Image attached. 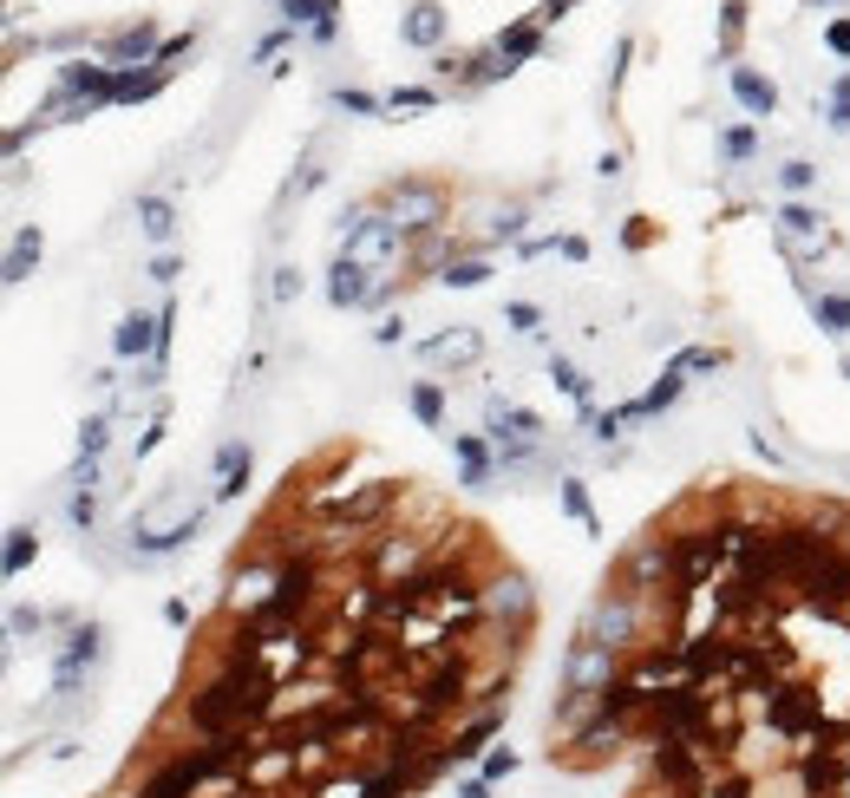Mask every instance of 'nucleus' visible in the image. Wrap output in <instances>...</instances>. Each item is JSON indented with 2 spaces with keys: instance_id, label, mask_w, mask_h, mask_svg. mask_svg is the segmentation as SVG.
I'll return each instance as SVG.
<instances>
[{
  "instance_id": "11",
  "label": "nucleus",
  "mask_w": 850,
  "mask_h": 798,
  "mask_svg": "<svg viewBox=\"0 0 850 798\" xmlns=\"http://www.w3.org/2000/svg\"><path fill=\"white\" fill-rule=\"evenodd\" d=\"M242 779H249V798H282V786L308 779V773H301L294 739H288V733H276V739H256V753H249Z\"/></svg>"
},
{
  "instance_id": "10",
  "label": "nucleus",
  "mask_w": 850,
  "mask_h": 798,
  "mask_svg": "<svg viewBox=\"0 0 850 798\" xmlns=\"http://www.w3.org/2000/svg\"><path fill=\"white\" fill-rule=\"evenodd\" d=\"M798 609H805V615H818V622H850V550H844V543H838V550L805 577Z\"/></svg>"
},
{
  "instance_id": "17",
  "label": "nucleus",
  "mask_w": 850,
  "mask_h": 798,
  "mask_svg": "<svg viewBox=\"0 0 850 798\" xmlns=\"http://www.w3.org/2000/svg\"><path fill=\"white\" fill-rule=\"evenodd\" d=\"M419 361H432V366H478V361H485V334H478V328L432 334V341L419 348Z\"/></svg>"
},
{
  "instance_id": "58",
  "label": "nucleus",
  "mask_w": 850,
  "mask_h": 798,
  "mask_svg": "<svg viewBox=\"0 0 850 798\" xmlns=\"http://www.w3.org/2000/svg\"><path fill=\"white\" fill-rule=\"evenodd\" d=\"M458 798H491V779H465V786H458Z\"/></svg>"
},
{
  "instance_id": "9",
  "label": "nucleus",
  "mask_w": 850,
  "mask_h": 798,
  "mask_svg": "<svg viewBox=\"0 0 850 798\" xmlns=\"http://www.w3.org/2000/svg\"><path fill=\"white\" fill-rule=\"evenodd\" d=\"M635 739V726L615 721V714H595V721L582 726L576 739H563V746H550V759H563V766H576V773H595V766H609V759H622V746Z\"/></svg>"
},
{
  "instance_id": "55",
  "label": "nucleus",
  "mask_w": 850,
  "mask_h": 798,
  "mask_svg": "<svg viewBox=\"0 0 850 798\" xmlns=\"http://www.w3.org/2000/svg\"><path fill=\"white\" fill-rule=\"evenodd\" d=\"M164 622H170V629H184V622H190V602H184V595H170V602H164Z\"/></svg>"
},
{
  "instance_id": "41",
  "label": "nucleus",
  "mask_w": 850,
  "mask_h": 798,
  "mask_svg": "<svg viewBox=\"0 0 850 798\" xmlns=\"http://www.w3.org/2000/svg\"><path fill=\"white\" fill-rule=\"evenodd\" d=\"M517 766H524V759H517V753H510V746H491V753H485V759H478V779H510V773H517Z\"/></svg>"
},
{
  "instance_id": "44",
  "label": "nucleus",
  "mask_w": 850,
  "mask_h": 798,
  "mask_svg": "<svg viewBox=\"0 0 850 798\" xmlns=\"http://www.w3.org/2000/svg\"><path fill=\"white\" fill-rule=\"evenodd\" d=\"M190 46H197V33H170V40H157V60H151V66H164V73H170V60H184Z\"/></svg>"
},
{
  "instance_id": "50",
  "label": "nucleus",
  "mask_w": 850,
  "mask_h": 798,
  "mask_svg": "<svg viewBox=\"0 0 850 798\" xmlns=\"http://www.w3.org/2000/svg\"><path fill=\"white\" fill-rule=\"evenodd\" d=\"M177 276H184V262H177L170 249H157V256H151V282H164V289H170Z\"/></svg>"
},
{
  "instance_id": "59",
  "label": "nucleus",
  "mask_w": 850,
  "mask_h": 798,
  "mask_svg": "<svg viewBox=\"0 0 850 798\" xmlns=\"http://www.w3.org/2000/svg\"><path fill=\"white\" fill-rule=\"evenodd\" d=\"M844 380H850V361H844Z\"/></svg>"
},
{
  "instance_id": "28",
  "label": "nucleus",
  "mask_w": 850,
  "mask_h": 798,
  "mask_svg": "<svg viewBox=\"0 0 850 798\" xmlns=\"http://www.w3.org/2000/svg\"><path fill=\"white\" fill-rule=\"evenodd\" d=\"M105 445H112V413H92V419L79 426V458H72V465H99Z\"/></svg>"
},
{
  "instance_id": "56",
  "label": "nucleus",
  "mask_w": 850,
  "mask_h": 798,
  "mask_svg": "<svg viewBox=\"0 0 850 798\" xmlns=\"http://www.w3.org/2000/svg\"><path fill=\"white\" fill-rule=\"evenodd\" d=\"M288 33H294V27H282V33H262V46H256V60H276V53H282V40Z\"/></svg>"
},
{
  "instance_id": "18",
  "label": "nucleus",
  "mask_w": 850,
  "mask_h": 798,
  "mask_svg": "<svg viewBox=\"0 0 850 798\" xmlns=\"http://www.w3.org/2000/svg\"><path fill=\"white\" fill-rule=\"evenodd\" d=\"M497 726H504V707H478L471 721L458 726L452 739H445V759L452 766H471V759H485V739H491Z\"/></svg>"
},
{
  "instance_id": "22",
  "label": "nucleus",
  "mask_w": 850,
  "mask_h": 798,
  "mask_svg": "<svg viewBox=\"0 0 850 798\" xmlns=\"http://www.w3.org/2000/svg\"><path fill=\"white\" fill-rule=\"evenodd\" d=\"M400 40H406V46H438V40H445V7H438V0H419V7H406V20H400Z\"/></svg>"
},
{
  "instance_id": "24",
  "label": "nucleus",
  "mask_w": 850,
  "mask_h": 798,
  "mask_svg": "<svg viewBox=\"0 0 850 798\" xmlns=\"http://www.w3.org/2000/svg\"><path fill=\"white\" fill-rule=\"evenodd\" d=\"M138 229L157 242V249H170V236H177V210H170V197H138Z\"/></svg>"
},
{
  "instance_id": "4",
  "label": "nucleus",
  "mask_w": 850,
  "mask_h": 798,
  "mask_svg": "<svg viewBox=\"0 0 850 798\" xmlns=\"http://www.w3.org/2000/svg\"><path fill=\"white\" fill-rule=\"evenodd\" d=\"M602 589H615V595H629V602H654V595H667L674 589V530L667 524H647L635 543L622 550V563H615V577L602 582Z\"/></svg>"
},
{
  "instance_id": "19",
  "label": "nucleus",
  "mask_w": 850,
  "mask_h": 798,
  "mask_svg": "<svg viewBox=\"0 0 850 798\" xmlns=\"http://www.w3.org/2000/svg\"><path fill=\"white\" fill-rule=\"evenodd\" d=\"M452 438V452H458V465H465V491H478V485H491V465H497V445L491 438H478V433H445Z\"/></svg>"
},
{
  "instance_id": "23",
  "label": "nucleus",
  "mask_w": 850,
  "mask_h": 798,
  "mask_svg": "<svg viewBox=\"0 0 850 798\" xmlns=\"http://www.w3.org/2000/svg\"><path fill=\"white\" fill-rule=\"evenodd\" d=\"M105 60H112V66H132V60H138V66H151V60H157V40H151V20H138V27H125V33H118V40L105 46Z\"/></svg>"
},
{
  "instance_id": "53",
  "label": "nucleus",
  "mask_w": 850,
  "mask_h": 798,
  "mask_svg": "<svg viewBox=\"0 0 850 798\" xmlns=\"http://www.w3.org/2000/svg\"><path fill=\"white\" fill-rule=\"evenodd\" d=\"M510 236H524V210H504V217L491 222V242H510Z\"/></svg>"
},
{
  "instance_id": "8",
  "label": "nucleus",
  "mask_w": 850,
  "mask_h": 798,
  "mask_svg": "<svg viewBox=\"0 0 850 798\" xmlns=\"http://www.w3.org/2000/svg\"><path fill=\"white\" fill-rule=\"evenodd\" d=\"M485 622L524 642V635L537 629V582L524 577V570H497V577L485 582Z\"/></svg>"
},
{
  "instance_id": "26",
  "label": "nucleus",
  "mask_w": 850,
  "mask_h": 798,
  "mask_svg": "<svg viewBox=\"0 0 850 798\" xmlns=\"http://www.w3.org/2000/svg\"><path fill=\"white\" fill-rule=\"evenodd\" d=\"M537 46H543V27H537V20H517V27H504V33H497V53H504L510 66H524Z\"/></svg>"
},
{
  "instance_id": "30",
  "label": "nucleus",
  "mask_w": 850,
  "mask_h": 798,
  "mask_svg": "<svg viewBox=\"0 0 850 798\" xmlns=\"http://www.w3.org/2000/svg\"><path fill=\"white\" fill-rule=\"evenodd\" d=\"M438 282H445V289H485V282H491V262H485V256L445 262V269H438Z\"/></svg>"
},
{
  "instance_id": "38",
  "label": "nucleus",
  "mask_w": 850,
  "mask_h": 798,
  "mask_svg": "<svg viewBox=\"0 0 850 798\" xmlns=\"http://www.w3.org/2000/svg\"><path fill=\"white\" fill-rule=\"evenodd\" d=\"M334 105H341V112H354V118H380V112H386V99H373V92H360V85H341V92H334Z\"/></svg>"
},
{
  "instance_id": "54",
  "label": "nucleus",
  "mask_w": 850,
  "mask_h": 798,
  "mask_svg": "<svg viewBox=\"0 0 850 798\" xmlns=\"http://www.w3.org/2000/svg\"><path fill=\"white\" fill-rule=\"evenodd\" d=\"M400 334H406V328H400V314H386V321H380V328H373V341H380V348H393V341H400Z\"/></svg>"
},
{
  "instance_id": "12",
  "label": "nucleus",
  "mask_w": 850,
  "mask_h": 798,
  "mask_svg": "<svg viewBox=\"0 0 850 798\" xmlns=\"http://www.w3.org/2000/svg\"><path fill=\"white\" fill-rule=\"evenodd\" d=\"M622 661L629 654L602 649V642H589V635H576L563 654V694H609V681L622 674Z\"/></svg>"
},
{
  "instance_id": "47",
  "label": "nucleus",
  "mask_w": 850,
  "mask_h": 798,
  "mask_svg": "<svg viewBox=\"0 0 850 798\" xmlns=\"http://www.w3.org/2000/svg\"><path fill=\"white\" fill-rule=\"evenodd\" d=\"M504 321H510L517 334H537V328H543V314H537L530 301H510V308H504Z\"/></svg>"
},
{
  "instance_id": "40",
  "label": "nucleus",
  "mask_w": 850,
  "mask_h": 798,
  "mask_svg": "<svg viewBox=\"0 0 850 798\" xmlns=\"http://www.w3.org/2000/svg\"><path fill=\"white\" fill-rule=\"evenodd\" d=\"M667 366H681V373H719V366H726V354H719V348H681Z\"/></svg>"
},
{
  "instance_id": "32",
  "label": "nucleus",
  "mask_w": 850,
  "mask_h": 798,
  "mask_svg": "<svg viewBox=\"0 0 850 798\" xmlns=\"http://www.w3.org/2000/svg\"><path fill=\"white\" fill-rule=\"evenodd\" d=\"M557 498H563V510L576 517V524H582V530H589V537H602V524H595V505H589L582 478H563V485H557Z\"/></svg>"
},
{
  "instance_id": "5",
  "label": "nucleus",
  "mask_w": 850,
  "mask_h": 798,
  "mask_svg": "<svg viewBox=\"0 0 850 798\" xmlns=\"http://www.w3.org/2000/svg\"><path fill=\"white\" fill-rule=\"evenodd\" d=\"M746 701V721H766L773 733H785L791 746L805 739H825V701L805 687V681H773L759 694H739Z\"/></svg>"
},
{
  "instance_id": "16",
  "label": "nucleus",
  "mask_w": 850,
  "mask_h": 798,
  "mask_svg": "<svg viewBox=\"0 0 850 798\" xmlns=\"http://www.w3.org/2000/svg\"><path fill=\"white\" fill-rule=\"evenodd\" d=\"M249 471H256V452H249V438H222V445H216V505L242 498Z\"/></svg>"
},
{
  "instance_id": "52",
  "label": "nucleus",
  "mask_w": 850,
  "mask_h": 798,
  "mask_svg": "<svg viewBox=\"0 0 850 798\" xmlns=\"http://www.w3.org/2000/svg\"><path fill=\"white\" fill-rule=\"evenodd\" d=\"M825 46H831L838 60H850V20H831V27H825Z\"/></svg>"
},
{
  "instance_id": "1",
  "label": "nucleus",
  "mask_w": 850,
  "mask_h": 798,
  "mask_svg": "<svg viewBox=\"0 0 850 798\" xmlns=\"http://www.w3.org/2000/svg\"><path fill=\"white\" fill-rule=\"evenodd\" d=\"M276 681H269V667H242V661H216L210 674L184 694V721L190 733H204V739H222V733H256V726H269V707H276Z\"/></svg>"
},
{
  "instance_id": "29",
  "label": "nucleus",
  "mask_w": 850,
  "mask_h": 798,
  "mask_svg": "<svg viewBox=\"0 0 850 798\" xmlns=\"http://www.w3.org/2000/svg\"><path fill=\"white\" fill-rule=\"evenodd\" d=\"M40 249H46V242H40V229H20V236H13V249H7V282H27V276H33V262H40Z\"/></svg>"
},
{
  "instance_id": "48",
  "label": "nucleus",
  "mask_w": 850,
  "mask_h": 798,
  "mask_svg": "<svg viewBox=\"0 0 850 798\" xmlns=\"http://www.w3.org/2000/svg\"><path fill=\"white\" fill-rule=\"evenodd\" d=\"M269 294H276V301H294V294H301V269L282 262V269H276V282H269Z\"/></svg>"
},
{
  "instance_id": "35",
  "label": "nucleus",
  "mask_w": 850,
  "mask_h": 798,
  "mask_svg": "<svg viewBox=\"0 0 850 798\" xmlns=\"http://www.w3.org/2000/svg\"><path fill=\"white\" fill-rule=\"evenodd\" d=\"M550 380L563 386V393L576 400V406H589V373H582L576 361H563V354H550Z\"/></svg>"
},
{
  "instance_id": "57",
  "label": "nucleus",
  "mask_w": 850,
  "mask_h": 798,
  "mask_svg": "<svg viewBox=\"0 0 850 798\" xmlns=\"http://www.w3.org/2000/svg\"><path fill=\"white\" fill-rule=\"evenodd\" d=\"M569 7H576V0H543V7H537V27H550V20H563Z\"/></svg>"
},
{
  "instance_id": "43",
  "label": "nucleus",
  "mask_w": 850,
  "mask_h": 798,
  "mask_svg": "<svg viewBox=\"0 0 850 798\" xmlns=\"http://www.w3.org/2000/svg\"><path fill=\"white\" fill-rule=\"evenodd\" d=\"M779 184H785V190H791V197H805V190L818 184V170H811L805 157H791V164H785V170H779Z\"/></svg>"
},
{
  "instance_id": "6",
  "label": "nucleus",
  "mask_w": 850,
  "mask_h": 798,
  "mask_svg": "<svg viewBox=\"0 0 850 798\" xmlns=\"http://www.w3.org/2000/svg\"><path fill=\"white\" fill-rule=\"evenodd\" d=\"M576 635H589V642H602V649H615V654L654 649V642H647V609L629 602V595H615V589H602V595L582 609V629H576Z\"/></svg>"
},
{
  "instance_id": "46",
  "label": "nucleus",
  "mask_w": 850,
  "mask_h": 798,
  "mask_svg": "<svg viewBox=\"0 0 850 798\" xmlns=\"http://www.w3.org/2000/svg\"><path fill=\"white\" fill-rule=\"evenodd\" d=\"M66 517L79 524V530H92V524H99V498H92V491H72V498H66Z\"/></svg>"
},
{
  "instance_id": "31",
  "label": "nucleus",
  "mask_w": 850,
  "mask_h": 798,
  "mask_svg": "<svg viewBox=\"0 0 850 798\" xmlns=\"http://www.w3.org/2000/svg\"><path fill=\"white\" fill-rule=\"evenodd\" d=\"M413 419L432 426V433L445 426V386H438V380H419V386H413Z\"/></svg>"
},
{
  "instance_id": "51",
  "label": "nucleus",
  "mask_w": 850,
  "mask_h": 798,
  "mask_svg": "<svg viewBox=\"0 0 850 798\" xmlns=\"http://www.w3.org/2000/svg\"><path fill=\"white\" fill-rule=\"evenodd\" d=\"M831 125L850 132V79H838V92H831Z\"/></svg>"
},
{
  "instance_id": "33",
  "label": "nucleus",
  "mask_w": 850,
  "mask_h": 798,
  "mask_svg": "<svg viewBox=\"0 0 850 798\" xmlns=\"http://www.w3.org/2000/svg\"><path fill=\"white\" fill-rule=\"evenodd\" d=\"M334 13H341L334 0H282V27H308V33H314L321 20H334Z\"/></svg>"
},
{
  "instance_id": "39",
  "label": "nucleus",
  "mask_w": 850,
  "mask_h": 798,
  "mask_svg": "<svg viewBox=\"0 0 850 798\" xmlns=\"http://www.w3.org/2000/svg\"><path fill=\"white\" fill-rule=\"evenodd\" d=\"M739 33H746V7L726 0V7H719V53H739Z\"/></svg>"
},
{
  "instance_id": "7",
  "label": "nucleus",
  "mask_w": 850,
  "mask_h": 798,
  "mask_svg": "<svg viewBox=\"0 0 850 798\" xmlns=\"http://www.w3.org/2000/svg\"><path fill=\"white\" fill-rule=\"evenodd\" d=\"M719 577H726V530H719V517L674 530V582L681 589H713Z\"/></svg>"
},
{
  "instance_id": "37",
  "label": "nucleus",
  "mask_w": 850,
  "mask_h": 798,
  "mask_svg": "<svg viewBox=\"0 0 850 798\" xmlns=\"http://www.w3.org/2000/svg\"><path fill=\"white\" fill-rule=\"evenodd\" d=\"M432 105H438L432 85H393L386 92V112H432Z\"/></svg>"
},
{
  "instance_id": "14",
  "label": "nucleus",
  "mask_w": 850,
  "mask_h": 798,
  "mask_svg": "<svg viewBox=\"0 0 850 798\" xmlns=\"http://www.w3.org/2000/svg\"><path fill=\"white\" fill-rule=\"evenodd\" d=\"M99 654H105V629H99V622L72 629L66 649H60V661H53V687L72 694V687H79V674H92V667H99Z\"/></svg>"
},
{
  "instance_id": "25",
  "label": "nucleus",
  "mask_w": 850,
  "mask_h": 798,
  "mask_svg": "<svg viewBox=\"0 0 850 798\" xmlns=\"http://www.w3.org/2000/svg\"><path fill=\"white\" fill-rule=\"evenodd\" d=\"M164 66H151V73H132V66H118V79H112V99L118 105H138V99H151V92H164Z\"/></svg>"
},
{
  "instance_id": "49",
  "label": "nucleus",
  "mask_w": 850,
  "mask_h": 798,
  "mask_svg": "<svg viewBox=\"0 0 850 798\" xmlns=\"http://www.w3.org/2000/svg\"><path fill=\"white\" fill-rule=\"evenodd\" d=\"M753 145H759V138H753V125H733V132L719 138V151H726V157H753Z\"/></svg>"
},
{
  "instance_id": "2",
  "label": "nucleus",
  "mask_w": 850,
  "mask_h": 798,
  "mask_svg": "<svg viewBox=\"0 0 850 798\" xmlns=\"http://www.w3.org/2000/svg\"><path fill=\"white\" fill-rule=\"evenodd\" d=\"M465 707H471V654L452 649V654H438V661H413V674H406V714L413 721L445 726L452 714H465Z\"/></svg>"
},
{
  "instance_id": "36",
  "label": "nucleus",
  "mask_w": 850,
  "mask_h": 798,
  "mask_svg": "<svg viewBox=\"0 0 850 798\" xmlns=\"http://www.w3.org/2000/svg\"><path fill=\"white\" fill-rule=\"evenodd\" d=\"M33 557H40V537H33L27 524H20V530H7V577H20Z\"/></svg>"
},
{
  "instance_id": "34",
  "label": "nucleus",
  "mask_w": 850,
  "mask_h": 798,
  "mask_svg": "<svg viewBox=\"0 0 850 798\" xmlns=\"http://www.w3.org/2000/svg\"><path fill=\"white\" fill-rule=\"evenodd\" d=\"M811 314L825 334H850V294H811Z\"/></svg>"
},
{
  "instance_id": "3",
  "label": "nucleus",
  "mask_w": 850,
  "mask_h": 798,
  "mask_svg": "<svg viewBox=\"0 0 850 798\" xmlns=\"http://www.w3.org/2000/svg\"><path fill=\"white\" fill-rule=\"evenodd\" d=\"M452 543V530H373V543H366V557H360V570H366V582H380V589H400V582H413Z\"/></svg>"
},
{
  "instance_id": "21",
  "label": "nucleus",
  "mask_w": 850,
  "mask_h": 798,
  "mask_svg": "<svg viewBox=\"0 0 850 798\" xmlns=\"http://www.w3.org/2000/svg\"><path fill=\"white\" fill-rule=\"evenodd\" d=\"M733 99H739L753 118H773V112H779V85H773V79H759L753 66H733Z\"/></svg>"
},
{
  "instance_id": "42",
  "label": "nucleus",
  "mask_w": 850,
  "mask_h": 798,
  "mask_svg": "<svg viewBox=\"0 0 850 798\" xmlns=\"http://www.w3.org/2000/svg\"><path fill=\"white\" fill-rule=\"evenodd\" d=\"M779 229H785V236H818V210H805V204H785V210H779Z\"/></svg>"
},
{
  "instance_id": "13",
  "label": "nucleus",
  "mask_w": 850,
  "mask_h": 798,
  "mask_svg": "<svg viewBox=\"0 0 850 798\" xmlns=\"http://www.w3.org/2000/svg\"><path fill=\"white\" fill-rule=\"evenodd\" d=\"M380 204L393 210V222H400L406 236H425V229L438 222V210H445V197H438V184H393V190H386Z\"/></svg>"
},
{
  "instance_id": "45",
  "label": "nucleus",
  "mask_w": 850,
  "mask_h": 798,
  "mask_svg": "<svg viewBox=\"0 0 850 798\" xmlns=\"http://www.w3.org/2000/svg\"><path fill=\"white\" fill-rule=\"evenodd\" d=\"M40 629H46L40 609H7V635H13V642H20V635H40Z\"/></svg>"
},
{
  "instance_id": "27",
  "label": "nucleus",
  "mask_w": 850,
  "mask_h": 798,
  "mask_svg": "<svg viewBox=\"0 0 850 798\" xmlns=\"http://www.w3.org/2000/svg\"><path fill=\"white\" fill-rule=\"evenodd\" d=\"M681 386H687V373H681V366H667V373H661V380H654V386H647V393H641V400H635V406H641V419H654V413H667V406L681 400Z\"/></svg>"
},
{
  "instance_id": "15",
  "label": "nucleus",
  "mask_w": 850,
  "mask_h": 798,
  "mask_svg": "<svg viewBox=\"0 0 850 798\" xmlns=\"http://www.w3.org/2000/svg\"><path fill=\"white\" fill-rule=\"evenodd\" d=\"M373 289H380V276H373L366 262H354V256H334V262H328V301H334V308H366Z\"/></svg>"
},
{
  "instance_id": "20",
  "label": "nucleus",
  "mask_w": 850,
  "mask_h": 798,
  "mask_svg": "<svg viewBox=\"0 0 850 798\" xmlns=\"http://www.w3.org/2000/svg\"><path fill=\"white\" fill-rule=\"evenodd\" d=\"M112 354H118V361H151V354H157V314H125V321H118V334H112Z\"/></svg>"
}]
</instances>
